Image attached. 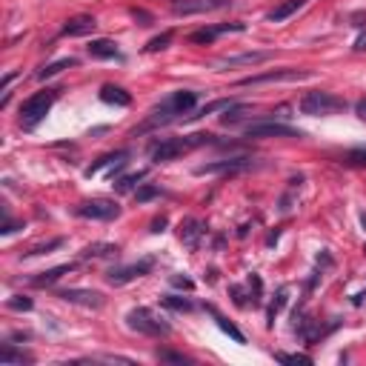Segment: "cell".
Returning <instances> with one entry per match:
<instances>
[{
  "label": "cell",
  "mask_w": 366,
  "mask_h": 366,
  "mask_svg": "<svg viewBox=\"0 0 366 366\" xmlns=\"http://www.w3.org/2000/svg\"><path fill=\"white\" fill-rule=\"evenodd\" d=\"M195 103H198V95L189 92V89L169 95L161 106H155L152 112H149V121L140 126V132H143V129H155V126H166V123H172V121H183L189 109H195Z\"/></svg>",
  "instance_id": "cell-1"
},
{
  "label": "cell",
  "mask_w": 366,
  "mask_h": 366,
  "mask_svg": "<svg viewBox=\"0 0 366 366\" xmlns=\"http://www.w3.org/2000/svg\"><path fill=\"white\" fill-rule=\"evenodd\" d=\"M203 143H212V135L198 132V135H187V137H166V140H161V143L152 146L149 155H152L155 163H169V161H175L180 155L198 149V146H203Z\"/></svg>",
  "instance_id": "cell-2"
},
{
  "label": "cell",
  "mask_w": 366,
  "mask_h": 366,
  "mask_svg": "<svg viewBox=\"0 0 366 366\" xmlns=\"http://www.w3.org/2000/svg\"><path fill=\"white\" fill-rule=\"evenodd\" d=\"M301 112L309 118H326V115H338L346 112V100L332 95V92H309L301 97Z\"/></svg>",
  "instance_id": "cell-3"
},
{
  "label": "cell",
  "mask_w": 366,
  "mask_h": 366,
  "mask_svg": "<svg viewBox=\"0 0 366 366\" xmlns=\"http://www.w3.org/2000/svg\"><path fill=\"white\" fill-rule=\"evenodd\" d=\"M55 100H57V89H43V92H38V95H32V97L20 106V126H23L26 132H32L34 126H38V123L49 115V109H52Z\"/></svg>",
  "instance_id": "cell-4"
},
{
  "label": "cell",
  "mask_w": 366,
  "mask_h": 366,
  "mask_svg": "<svg viewBox=\"0 0 366 366\" xmlns=\"http://www.w3.org/2000/svg\"><path fill=\"white\" fill-rule=\"evenodd\" d=\"M126 323H129V329H135V332H140V335H149V338H166L172 332L169 323L161 315H155L152 309H146V306L132 309L126 315Z\"/></svg>",
  "instance_id": "cell-5"
},
{
  "label": "cell",
  "mask_w": 366,
  "mask_h": 366,
  "mask_svg": "<svg viewBox=\"0 0 366 366\" xmlns=\"http://www.w3.org/2000/svg\"><path fill=\"white\" fill-rule=\"evenodd\" d=\"M78 215L89 217V221H115V217H121V203L109 198H92L78 206Z\"/></svg>",
  "instance_id": "cell-6"
},
{
  "label": "cell",
  "mask_w": 366,
  "mask_h": 366,
  "mask_svg": "<svg viewBox=\"0 0 366 366\" xmlns=\"http://www.w3.org/2000/svg\"><path fill=\"white\" fill-rule=\"evenodd\" d=\"M246 137H301L304 132L301 129H292L286 123H278V121H261V123H249Z\"/></svg>",
  "instance_id": "cell-7"
},
{
  "label": "cell",
  "mask_w": 366,
  "mask_h": 366,
  "mask_svg": "<svg viewBox=\"0 0 366 366\" xmlns=\"http://www.w3.org/2000/svg\"><path fill=\"white\" fill-rule=\"evenodd\" d=\"M57 298L66 301V304H78V306H86V309H100L106 304V298L95 289H60Z\"/></svg>",
  "instance_id": "cell-8"
},
{
  "label": "cell",
  "mask_w": 366,
  "mask_h": 366,
  "mask_svg": "<svg viewBox=\"0 0 366 366\" xmlns=\"http://www.w3.org/2000/svg\"><path fill=\"white\" fill-rule=\"evenodd\" d=\"M152 266H155V261H152V258H143V261H137V264H129V266L112 269V272H109V283L123 286V283H129V280H135V278L149 275V272H152Z\"/></svg>",
  "instance_id": "cell-9"
},
{
  "label": "cell",
  "mask_w": 366,
  "mask_h": 366,
  "mask_svg": "<svg viewBox=\"0 0 366 366\" xmlns=\"http://www.w3.org/2000/svg\"><path fill=\"white\" fill-rule=\"evenodd\" d=\"M252 161L249 158H229V161H217V163H206V166H198L195 175H232V172H243L249 169Z\"/></svg>",
  "instance_id": "cell-10"
},
{
  "label": "cell",
  "mask_w": 366,
  "mask_h": 366,
  "mask_svg": "<svg viewBox=\"0 0 366 366\" xmlns=\"http://www.w3.org/2000/svg\"><path fill=\"white\" fill-rule=\"evenodd\" d=\"M232 0H183V4H175V15H203V12H215L229 6Z\"/></svg>",
  "instance_id": "cell-11"
},
{
  "label": "cell",
  "mask_w": 366,
  "mask_h": 366,
  "mask_svg": "<svg viewBox=\"0 0 366 366\" xmlns=\"http://www.w3.org/2000/svg\"><path fill=\"white\" fill-rule=\"evenodd\" d=\"M301 78H309V75L306 72H298V69H280V72H266V75L243 78L238 86H258V83H272V81H301Z\"/></svg>",
  "instance_id": "cell-12"
},
{
  "label": "cell",
  "mask_w": 366,
  "mask_h": 366,
  "mask_svg": "<svg viewBox=\"0 0 366 366\" xmlns=\"http://www.w3.org/2000/svg\"><path fill=\"white\" fill-rule=\"evenodd\" d=\"M246 26L243 23H224V26H206V29H198L189 34V43H215L217 34L224 32H243Z\"/></svg>",
  "instance_id": "cell-13"
},
{
  "label": "cell",
  "mask_w": 366,
  "mask_h": 366,
  "mask_svg": "<svg viewBox=\"0 0 366 366\" xmlns=\"http://www.w3.org/2000/svg\"><path fill=\"white\" fill-rule=\"evenodd\" d=\"M95 29H97V20L92 15H75L63 23V34H69V38H83V34H92Z\"/></svg>",
  "instance_id": "cell-14"
},
{
  "label": "cell",
  "mask_w": 366,
  "mask_h": 366,
  "mask_svg": "<svg viewBox=\"0 0 366 366\" xmlns=\"http://www.w3.org/2000/svg\"><path fill=\"white\" fill-rule=\"evenodd\" d=\"M180 243L187 246L189 252H195L198 246H201V238H203V224L201 221H195V217H187V221L180 224Z\"/></svg>",
  "instance_id": "cell-15"
},
{
  "label": "cell",
  "mask_w": 366,
  "mask_h": 366,
  "mask_svg": "<svg viewBox=\"0 0 366 366\" xmlns=\"http://www.w3.org/2000/svg\"><path fill=\"white\" fill-rule=\"evenodd\" d=\"M272 55L269 52H246V55H235V57H221L215 63V69H232V66H258L266 63Z\"/></svg>",
  "instance_id": "cell-16"
},
{
  "label": "cell",
  "mask_w": 366,
  "mask_h": 366,
  "mask_svg": "<svg viewBox=\"0 0 366 366\" xmlns=\"http://www.w3.org/2000/svg\"><path fill=\"white\" fill-rule=\"evenodd\" d=\"M72 269H75V264H63V266H55V269H46V272H38L34 278H29V283L32 286H52V283H57L63 275H69Z\"/></svg>",
  "instance_id": "cell-17"
},
{
  "label": "cell",
  "mask_w": 366,
  "mask_h": 366,
  "mask_svg": "<svg viewBox=\"0 0 366 366\" xmlns=\"http://www.w3.org/2000/svg\"><path fill=\"white\" fill-rule=\"evenodd\" d=\"M100 100L109 103V106H129V103H132V95H129L126 89H121V86L106 83V86L100 89Z\"/></svg>",
  "instance_id": "cell-18"
},
{
  "label": "cell",
  "mask_w": 366,
  "mask_h": 366,
  "mask_svg": "<svg viewBox=\"0 0 366 366\" xmlns=\"http://www.w3.org/2000/svg\"><path fill=\"white\" fill-rule=\"evenodd\" d=\"M304 6H306V0H283V4H280V6H275L266 18H269L272 23H280V20L292 18V15H295L298 9H304Z\"/></svg>",
  "instance_id": "cell-19"
},
{
  "label": "cell",
  "mask_w": 366,
  "mask_h": 366,
  "mask_svg": "<svg viewBox=\"0 0 366 366\" xmlns=\"http://www.w3.org/2000/svg\"><path fill=\"white\" fill-rule=\"evenodd\" d=\"M126 158H129V152H112V155H103V158H97V161H95V163L83 172V175H86V177H92V175H97L103 166H123V163H126Z\"/></svg>",
  "instance_id": "cell-20"
},
{
  "label": "cell",
  "mask_w": 366,
  "mask_h": 366,
  "mask_svg": "<svg viewBox=\"0 0 366 366\" xmlns=\"http://www.w3.org/2000/svg\"><path fill=\"white\" fill-rule=\"evenodd\" d=\"M86 49H89V55L97 57V60H112V57H118V46H115L112 41H106V38L92 41Z\"/></svg>",
  "instance_id": "cell-21"
},
{
  "label": "cell",
  "mask_w": 366,
  "mask_h": 366,
  "mask_svg": "<svg viewBox=\"0 0 366 366\" xmlns=\"http://www.w3.org/2000/svg\"><path fill=\"white\" fill-rule=\"evenodd\" d=\"M81 255L83 258H112V255H118V246L115 243H89Z\"/></svg>",
  "instance_id": "cell-22"
},
{
  "label": "cell",
  "mask_w": 366,
  "mask_h": 366,
  "mask_svg": "<svg viewBox=\"0 0 366 366\" xmlns=\"http://www.w3.org/2000/svg\"><path fill=\"white\" fill-rule=\"evenodd\" d=\"M69 66H78V60H75V57H63V60H55V63L43 66V69L38 72V78H41V81H46V78H55V75H60V72H63V69H69Z\"/></svg>",
  "instance_id": "cell-23"
},
{
  "label": "cell",
  "mask_w": 366,
  "mask_h": 366,
  "mask_svg": "<svg viewBox=\"0 0 366 366\" xmlns=\"http://www.w3.org/2000/svg\"><path fill=\"white\" fill-rule=\"evenodd\" d=\"M0 363H32V355L26 352H18L12 344H4V349H0Z\"/></svg>",
  "instance_id": "cell-24"
},
{
  "label": "cell",
  "mask_w": 366,
  "mask_h": 366,
  "mask_svg": "<svg viewBox=\"0 0 366 366\" xmlns=\"http://www.w3.org/2000/svg\"><path fill=\"white\" fill-rule=\"evenodd\" d=\"M161 304L175 309V312H192L195 309V304L189 298H180V295H166V298H161Z\"/></svg>",
  "instance_id": "cell-25"
},
{
  "label": "cell",
  "mask_w": 366,
  "mask_h": 366,
  "mask_svg": "<svg viewBox=\"0 0 366 366\" xmlns=\"http://www.w3.org/2000/svg\"><path fill=\"white\" fill-rule=\"evenodd\" d=\"M209 312L215 315V320H217V326H221V329H224V332H226V335H232V338H235L238 344H243V341H246V338H243V332H240V329H238V326H235L232 320H226L224 315H217L215 309H209Z\"/></svg>",
  "instance_id": "cell-26"
},
{
  "label": "cell",
  "mask_w": 366,
  "mask_h": 366,
  "mask_svg": "<svg viewBox=\"0 0 366 366\" xmlns=\"http://www.w3.org/2000/svg\"><path fill=\"white\" fill-rule=\"evenodd\" d=\"M146 177V172H135V175H126L121 180H115V189L118 192H132L135 187H140V180Z\"/></svg>",
  "instance_id": "cell-27"
},
{
  "label": "cell",
  "mask_w": 366,
  "mask_h": 366,
  "mask_svg": "<svg viewBox=\"0 0 366 366\" xmlns=\"http://www.w3.org/2000/svg\"><path fill=\"white\" fill-rule=\"evenodd\" d=\"M286 295H289V289H286V286H280V289H278V295H275V301H272V306H269V315H266V318H269V326L275 323V315L283 309V304H286Z\"/></svg>",
  "instance_id": "cell-28"
},
{
  "label": "cell",
  "mask_w": 366,
  "mask_h": 366,
  "mask_svg": "<svg viewBox=\"0 0 366 366\" xmlns=\"http://www.w3.org/2000/svg\"><path fill=\"white\" fill-rule=\"evenodd\" d=\"M344 163H346V166H366V146L349 149V152L344 155Z\"/></svg>",
  "instance_id": "cell-29"
},
{
  "label": "cell",
  "mask_w": 366,
  "mask_h": 366,
  "mask_svg": "<svg viewBox=\"0 0 366 366\" xmlns=\"http://www.w3.org/2000/svg\"><path fill=\"white\" fill-rule=\"evenodd\" d=\"M169 43H172V32H163V34H158V38H152L149 43H146V52H163Z\"/></svg>",
  "instance_id": "cell-30"
},
{
  "label": "cell",
  "mask_w": 366,
  "mask_h": 366,
  "mask_svg": "<svg viewBox=\"0 0 366 366\" xmlns=\"http://www.w3.org/2000/svg\"><path fill=\"white\" fill-rule=\"evenodd\" d=\"M6 306L15 309V312H29V309H32V301H29L26 295H12V298L6 301Z\"/></svg>",
  "instance_id": "cell-31"
},
{
  "label": "cell",
  "mask_w": 366,
  "mask_h": 366,
  "mask_svg": "<svg viewBox=\"0 0 366 366\" xmlns=\"http://www.w3.org/2000/svg\"><path fill=\"white\" fill-rule=\"evenodd\" d=\"M60 246H63V238H55V240L43 243V246H34V249H29V252H26V258H34V255H43V252H49V249H60Z\"/></svg>",
  "instance_id": "cell-32"
},
{
  "label": "cell",
  "mask_w": 366,
  "mask_h": 366,
  "mask_svg": "<svg viewBox=\"0 0 366 366\" xmlns=\"http://www.w3.org/2000/svg\"><path fill=\"white\" fill-rule=\"evenodd\" d=\"M158 358L161 360H169V363H192L187 355H177V352H166V349H158Z\"/></svg>",
  "instance_id": "cell-33"
},
{
  "label": "cell",
  "mask_w": 366,
  "mask_h": 366,
  "mask_svg": "<svg viewBox=\"0 0 366 366\" xmlns=\"http://www.w3.org/2000/svg\"><path fill=\"white\" fill-rule=\"evenodd\" d=\"M275 358H278L280 363H312L306 355H286V352H278Z\"/></svg>",
  "instance_id": "cell-34"
},
{
  "label": "cell",
  "mask_w": 366,
  "mask_h": 366,
  "mask_svg": "<svg viewBox=\"0 0 366 366\" xmlns=\"http://www.w3.org/2000/svg\"><path fill=\"white\" fill-rule=\"evenodd\" d=\"M172 286H177V289H195V283L189 278H180V275L172 278Z\"/></svg>",
  "instance_id": "cell-35"
},
{
  "label": "cell",
  "mask_w": 366,
  "mask_h": 366,
  "mask_svg": "<svg viewBox=\"0 0 366 366\" xmlns=\"http://www.w3.org/2000/svg\"><path fill=\"white\" fill-rule=\"evenodd\" d=\"M155 195H158L155 187H143V189H137V201H149V198H155Z\"/></svg>",
  "instance_id": "cell-36"
},
{
  "label": "cell",
  "mask_w": 366,
  "mask_h": 366,
  "mask_svg": "<svg viewBox=\"0 0 366 366\" xmlns=\"http://www.w3.org/2000/svg\"><path fill=\"white\" fill-rule=\"evenodd\" d=\"M355 115H358V118H360V121H366V97H363V100H358V103H355Z\"/></svg>",
  "instance_id": "cell-37"
},
{
  "label": "cell",
  "mask_w": 366,
  "mask_h": 366,
  "mask_svg": "<svg viewBox=\"0 0 366 366\" xmlns=\"http://www.w3.org/2000/svg\"><path fill=\"white\" fill-rule=\"evenodd\" d=\"M163 226H166V217H163V215L152 221V232H163Z\"/></svg>",
  "instance_id": "cell-38"
},
{
  "label": "cell",
  "mask_w": 366,
  "mask_h": 366,
  "mask_svg": "<svg viewBox=\"0 0 366 366\" xmlns=\"http://www.w3.org/2000/svg\"><path fill=\"white\" fill-rule=\"evenodd\" d=\"M352 304H355V306H360V304H366V289L360 292V295H355V301H352Z\"/></svg>",
  "instance_id": "cell-39"
}]
</instances>
